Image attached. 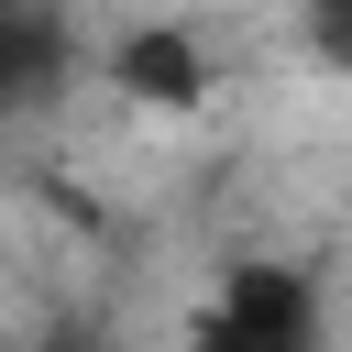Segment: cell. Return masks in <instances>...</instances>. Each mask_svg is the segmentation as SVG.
Here are the masks:
<instances>
[{
    "label": "cell",
    "mask_w": 352,
    "mask_h": 352,
    "mask_svg": "<svg viewBox=\"0 0 352 352\" xmlns=\"http://www.w3.org/2000/svg\"><path fill=\"white\" fill-rule=\"evenodd\" d=\"M187 352H330V319H319V286L275 253L253 264H220V286L198 297L187 319Z\"/></svg>",
    "instance_id": "obj_1"
},
{
    "label": "cell",
    "mask_w": 352,
    "mask_h": 352,
    "mask_svg": "<svg viewBox=\"0 0 352 352\" xmlns=\"http://www.w3.org/2000/svg\"><path fill=\"white\" fill-rule=\"evenodd\" d=\"M110 88H132V99H198L209 66H198V44H187L176 22H143V33L110 44Z\"/></svg>",
    "instance_id": "obj_2"
},
{
    "label": "cell",
    "mask_w": 352,
    "mask_h": 352,
    "mask_svg": "<svg viewBox=\"0 0 352 352\" xmlns=\"http://www.w3.org/2000/svg\"><path fill=\"white\" fill-rule=\"evenodd\" d=\"M308 44H319L330 66H352V11H319V22H308Z\"/></svg>",
    "instance_id": "obj_3"
},
{
    "label": "cell",
    "mask_w": 352,
    "mask_h": 352,
    "mask_svg": "<svg viewBox=\"0 0 352 352\" xmlns=\"http://www.w3.org/2000/svg\"><path fill=\"white\" fill-rule=\"evenodd\" d=\"M55 352H110V330H55Z\"/></svg>",
    "instance_id": "obj_4"
}]
</instances>
